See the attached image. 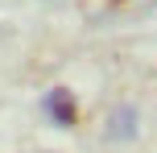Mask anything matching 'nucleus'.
Wrapping results in <instances>:
<instances>
[{
	"mask_svg": "<svg viewBox=\"0 0 157 153\" xmlns=\"http://www.w3.org/2000/svg\"><path fill=\"white\" fill-rule=\"evenodd\" d=\"M41 112L50 116L54 124H62V128H71V124L78 120V104L71 95V87H50L46 95H41Z\"/></svg>",
	"mask_w": 157,
	"mask_h": 153,
	"instance_id": "1",
	"label": "nucleus"
},
{
	"mask_svg": "<svg viewBox=\"0 0 157 153\" xmlns=\"http://www.w3.org/2000/svg\"><path fill=\"white\" fill-rule=\"evenodd\" d=\"M136 128H141V120H136V108L120 104L108 112V124H103V132H108V141H132Z\"/></svg>",
	"mask_w": 157,
	"mask_h": 153,
	"instance_id": "2",
	"label": "nucleus"
}]
</instances>
